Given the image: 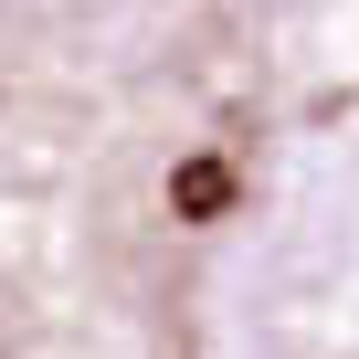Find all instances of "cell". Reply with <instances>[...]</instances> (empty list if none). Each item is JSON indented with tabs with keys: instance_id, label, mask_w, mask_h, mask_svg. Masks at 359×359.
<instances>
[{
	"instance_id": "1",
	"label": "cell",
	"mask_w": 359,
	"mask_h": 359,
	"mask_svg": "<svg viewBox=\"0 0 359 359\" xmlns=\"http://www.w3.org/2000/svg\"><path fill=\"white\" fill-rule=\"evenodd\" d=\"M306 0H0V359H191V254L243 222Z\"/></svg>"
}]
</instances>
